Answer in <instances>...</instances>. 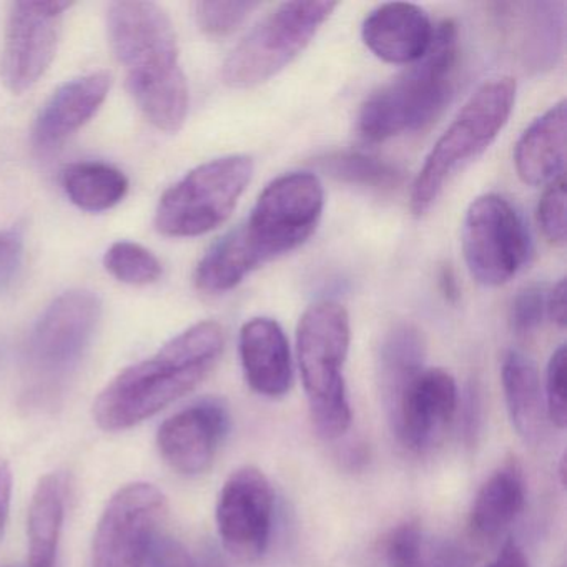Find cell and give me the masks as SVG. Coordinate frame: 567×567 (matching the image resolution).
<instances>
[{
  "label": "cell",
  "instance_id": "1",
  "mask_svg": "<svg viewBox=\"0 0 567 567\" xmlns=\"http://www.w3.org/2000/svg\"><path fill=\"white\" fill-rule=\"evenodd\" d=\"M107 35L145 118L167 134L181 131L187 121L188 85L167 12L154 2H114L107 12Z\"/></svg>",
  "mask_w": 567,
  "mask_h": 567
},
{
  "label": "cell",
  "instance_id": "2",
  "mask_svg": "<svg viewBox=\"0 0 567 567\" xmlns=\"http://www.w3.org/2000/svg\"><path fill=\"white\" fill-rule=\"evenodd\" d=\"M225 331L200 321L182 331L147 360L132 364L94 403V420L107 433L131 430L194 391L224 354Z\"/></svg>",
  "mask_w": 567,
  "mask_h": 567
},
{
  "label": "cell",
  "instance_id": "3",
  "mask_svg": "<svg viewBox=\"0 0 567 567\" xmlns=\"http://www.w3.org/2000/svg\"><path fill=\"white\" fill-rule=\"evenodd\" d=\"M457 64V25L441 22L426 55L363 102L358 134L368 142H384L430 125L451 101Z\"/></svg>",
  "mask_w": 567,
  "mask_h": 567
},
{
  "label": "cell",
  "instance_id": "4",
  "mask_svg": "<svg viewBox=\"0 0 567 567\" xmlns=\"http://www.w3.org/2000/svg\"><path fill=\"white\" fill-rule=\"evenodd\" d=\"M350 315L337 301H318L300 318L298 367L311 421L324 441L340 440L351 426L343 368L350 351Z\"/></svg>",
  "mask_w": 567,
  "mask_h": 567
},
{
  "label": "cell",
  "instance_id": "5",
  "mask_svg": "<svg viewBox=\"0 0 567 567\" xmlns=\"http://www.w3.org/2000/svg\"><path fill=\"white\" fill-rule=\"evenodd\" d=\"M516 91L514 79L494 78L471 95L414 178L410 207L416 217L426 215L453 177L496 141L513 114Z\"/></svg>",
  "mask_w": 567,
  "mask_h": 567
},
{
  "label": "cell",
  "instance_id": "6",
  "mask_svg": "<svg viewBox=\"0 0 567 567\" xmlns=\"http://www.w3.org/2000/svg\"><path fill=\"white\" fill-rule=\"evenodd\" d=\"M102 320V301L87 290L59 295L29 334L24 353L29 393L51 396L81 367Z\"/></svg>",
  "mask_w": 567,
  "mask_h": 567
},
{
  "label": "cell",
  "instance_id": "7",
  "mask_svg": "<svg viewBox=\"0 0 567 567\" xmlns=\"http://www.w3.org/2000/svg\"><path fill=\"white\" fill-rule=\"evenodd\" d=\"M248 155H227L198 165L161 197L154 225L171 238L210 234L234 214L254 177Z\"/></svg>",
  "mask_w": 567,
  "mask_h": 567
},
{
  "label": "cell",
  "instance_id": "8",
  "mask_svg": "<svg viewBox=\"0 0 567 567\" xmlns=\"http://www.w3.org/2000/svg\"><path fill=\"white\" fill-rule=\"evenodd\" d=\"M337 8V2H284L275 8L224 62L225 85L254 89L280 74L308 48Z\"/></svg>",
  "mask_w": 567,
  "mask_h": 567
},
{
  "label": "cell",
  "instance_id": "9",
  "mask_svg": "<svg viewBox=\"0 0 567 567\" xmlns=\"http://www.w3.org/2000/svg\"><path fill=\"white\" fill-rule=\"evenodd\" d=\"M324 208L323 184L311 172H291L265 187L241 224L260 265L297 250L317 230Z\"/></svg>",
  "mask_w": 567,
  "mask_h": 567
},
{
  "label": "cell",
  "instance_id": "10",
  "mask_svg": "<svg viewBox=\"0 0 567 567\" xmlns=\"http://www.w3.org/2000/svg\"><path fill=\"white\" fill-rule=\"evenodd\" d=\"M461 244L471 277L483 287H501L513 280L533 248L524 218L497 194L483 195L470 205Z\"/></svg>",
  "mask_w": 567,
  "mask_h": 567
},
{
  "label": "cell",
  "instance_id": "11",
  "mask_svg": "<svg viewBox=\"0 0 567 567\" xmlns=\"http://www.w3.org/2000/svg\"><path fill=\"white\" fill-rule=\"evenodd\" d=\"M72 2H14L9 9L0 79L12 94H24L38 84L58 54L62 21Z\"/></svg>",
  "mask_w": 567,
  "mask_h": 567
},
{
  "label": "cell",
  "instance_id": "12",
  "mask_svg": "<svg viewBox=\"0 0 567 567\" xmlns=\"http://www.w3.org/2000/svg\"><path fill=\"white\" fill-rule=\"evenodd\" d=\"M167 499L154 484L132 483L109 501L94 536V567H145L148 540L162 527Z\"/></svg>",
  "mask_w": 567,
  "mask_h": 567
},
{
  "label": "cell",
  "instance_id": "13",
  "mask_svg": "<svg viewBox=\"0 0 567 567\" xmlns=\"http://www.w3.org/2000/svg\"><path fill=\"white\" fill-rule=\"evenodd\" d=\"M275 496L264 471L241 466L228 476L217 501L218 536L244 563L260 559L270 543Z\"/></svg>",
  "mask_w": 567,
  "mask_h": 567
},
{
  "label": "cell",
  "instance_id": "14",
  "mask_svg": "<svg viewBox=\"0 0 567 567\" xmlns=\"http://www.w3.org/2000/svg\"><path fill=\"white\" fill-rule=\"evenodd\" d=\"M230 430V413L220 400L207 398L162 423L157 446L165 463L182 476H200L214 464Z\"/></svg>",
  "mask_w": 567,
  "mask_h": 567
},
{
  "label": "cell",
  "instance_id": "15",
  "mask_svg": "<svg viewBox=\"0 0 567 567\" xmlns=\"http://www.w3.org/2000/svg\"><path fill=\"white\" fill-rule=\"evenodd\" d=\"M460 408L456 381L441 368L423 370L401 394L391 426L411 451L430 450L446 433Z\"/></svg>",
  "mask_w": 567,
  "mask_h": 567
},
{
  "label": "cell",
  "instance_id": "16",
  "mask_svg": "<svg viewBox=\"0 0 567 567\" xmlns=\"http://www.w3.org/2000/svg\"><path fill=\"white\" fill-rule=\"evenodd\" d=\"M112 87L109 72H92L72 79L42 105L32 127V144L41 152L58 151L81 131L107 101Z\"/></svg>",
  "mask_w": 567,
  "mask_h": 567
},
{
  "label": "cell",
  "instance_id": "17",
  "mask_svg": "<svg viewBox=\"0 0 567 567\" xmlns=\"http://www.w3.org/2000/svg\"><path fill=\"white\" fill-rule=\"evenodd\" d=\"M434 29L430 16L420 6L390 2L367 16L361 38L380 61L411 65L430 51Z\"/></svg>",
  "mask_w": 567,
  "mask_h": 567
},
{
  "label": "cell",
  "instance_id": "18",
  "mask_svg": "<svg viewBox=\"0 0 567 567\" xmlns=\"http://www.w3.org/2000/svg\"><path fill=\"white\" fill-rule=\"evenodd\" d=\"M245 380L265 398L285 396L293 384V361L284 328L271 318H251L238 338Z\"/></svg>",
  "mask_w": 567,
  "mask_h": 567
},
{
  "label": "cell",
  "instance_id": "19",
  "mask_svg": "<svg viewBox=\"0 0 567 567\" xmlns=\"http://www.w3.org/2000/svg\"><path fill=\"white\" fill-rule=\"evenodd\" d=\"M566 102L553 105L520 135L514 167L520 181L543 187L563 177L566 164Z\"/></svg>",
  "mask_w": 567,
  "mask_h": 567
},
{
  "label": "cell",
  "instance_id": "20",
  "mask_svg": "<svg viewBox=\"0 0 567 567\" xmlns=\"http://www.w3.org/2000/svg\"><path fill=\"white\" fill-rule=\"evenodd\" d=\"M526 483L516 461L497 467L480 487L470 511V530L481 540L496 539L523 513Z\"/></svg>",
  "mask_w": 567,
  "mask_h": 567
},
{
  "label": "cell",
  "instance_id": "21",
  "mask_svg": "<svg viewBox=\"0 0 567 567\" xmlns=\"http://www.w3.org/2000/svg\"><path fill=\"white\" fill-rule=\"evenodd\" d=\"M507 414L517 436L526 444L539 443L546 423V404L536 363L520 351H509L501 367Z\"/></svg>",
  "mask_w": 567,
  "mask_h": 567
},
{
  "label": "cell",
  "instance_id": "22",
  "mask_svg": "<svg viewBox=\"0 0 567 567\" xmlns=\"http://www.w3.org/2000/svg\"><path fill=\"white\" fill-rule=\"evenodd\" d=\"M65 503L68 477L62 473L41 477L29 506V567H55L65 519Z\"/></svg>",
  "mask_w": 567,
  "mask_h": 567
},
{
  "label": "cell",
  "instance_id": "23",
  "mask_svg": "<svg viewBox=\"0 0 567 567\" xmlns=\"http://www.w3.org/2000/svg\"><path fill=\"white\" fill-rule=\"evenodd\" d=\"M424 354L426 344L423 334L413 324H396L384 337L380 348L378 371L381 394L390 420L408 384L424 370Z\"/></svg>",
  "mask_w": 567,
  "mask_h": 567
},
{
  "label": "cell",
  "instance_id": "24",
  "mask_svg": "<svg viewBox=\"0 0 567 567\" xmlns=\"http://www.w3.org/2000/svg\"><path fill=\"white\" fill-rule=\"evenodd\" d=\"M261 267L240 225L215 241L195 270V287L208 295L227 293Z\"/></svg>",
  "mask_w": 567,
  "mask_h": 567
},
{
  "label": "cell",
  "instance_id": "25",
  "mask_svg": "<svg viewBox=\"0 0 567 567\" xmlns=\"http://www.w3.org/2000/svg\"><path fill=\"white\" fill-rule=\"evenodd\" d=\"M62 188L69 200L81 210L107 212L117 207L128 192L124 172L104 162H75L61 175Z\"/></svg>",
  "mask_w": 567,
  "mask_h": 567
},
{
  "label": "cell",
  "instance_id": "26",
  "mask_svg": "<svg viewBox=\"0 0 567 567\" xmlns=\"http://www.w3.org/2000/svg\"><path fill=\"white\" fill-rule=\"evenodd\" d=\"M315 165L334 181L374 190L396 188L403 178L394 165L361 152H331L317 158Z\"/></svg>",
  "mask_w": 567,
  "mask_h": 567
},
{
  "label": "cell",
  "instance_id": "27",
  "mask_svg": "<svg viewBox=\"0 0 567 567\" xmlns=\"http://www.w3.org/2000/svg\"><path fill=\"white\" fill-rule=\"evenodd\" d=\"M104 267L115 280L132 287H147L161 280L164 268L148 248L121 240L105 251Z\"/></svg>",
  "mask_w": 567,
  "mask_h": 567
},
{
  "label": "cell",
  "instance_id": "28",
  "mask_svg": "<svg viewBox=\"0 0 567 567\" xmlns=\"http://www.w3.org/2000/svg\"><path fill=\"white\" fill-rule=\"evenodd\" d=\"M258 8V2H197L195 22L207 38L224 39L234 34Z\"/></svg>",
  "mask_w": 567,
  "mask_h": 567
},
{
  "label": "cell",
  "instance_id": "29",
  "mask_svg": "<svg viewBox=\"0 0 567 567\" xmlns=\"http://www.w3.org/2000/svg\"><path fill=\"white\" fill-rule=\"evenodd\" d=\"M567 354L566 347L560 344L546 370V384H544V404L550 423L563 431L567 424Z\"/></svg>",
  "mask_w": 567,
  "mask_h": 567
},
{
  "label": "cell",
  "instance_id": "30",
  "mask_svg": "<svg viewBox=\"0 0 567 567\" xmlns=\"http://www.w3.org/2000/svg\"><path fill=\"white\" fill-rule=\"evenodd\" d=\"M537 221L544 237L554 245L566 244V182L563 177L547 185L537 205Z\"/></svg>",
  "mask_w": 567,
  "mask_h": 567
},
{
  "label": "cell",
  "instance_id": "31",
  "mask_svg": "<svg viewBox=\"0 0 567 567\" xmlns=\"http://www.w3.org/2000/svg\"><path fill=\"white\" fill-rule=\"evenodd\" d=\"M388 567H427L424 539L417 524L403 523L391 530L386 540Z\"/></svg>",
  "mask_w": 567,
  "mask_h": 567
},
{
  "label": "cell",
  "instance_id": "32",
  "mask_svg": "<svg viewBox=\"0 0 567 567\" xmlns=\"http://www.w3.org/2000/svg\"><path fill=\"white\" fill-rule=\"evenodd\" d=\"M546 288L540 285H529L517 291L509 310L514 333L529 334L540 327L546 317Z\"/></svg>",
  "mask_w": 567,
  "mask_h": 567
},
{
  "label": "cell",
  "instance_id": "33",
  "mask_svg": "<svg viewBox=\"0 0 567 567\" xmlns=\"http://www.w3.org/2000/svg\"><path fill=\"white\" fill-rule=\"evenodd\" d=\"M145 566L197 567V563L181 540L175 539L172 534L165 533L162 527H158L148 540Z\"/></svg>",
  "mask_w": 567,
  "mask_h": 567
},
{
  "label": "cell",
  "instance_id": "34",
  "mask_svg": "<svg viewBox=\"0 0 567 567\" xmlns=\"http://www.w3.org/2000/svg\"><path fill=\"white\" fill-rule=\"evenodd\" d=\"M24 265V235L21 228L0 231V295L9 293Z\"/></svg>",
  "mask_w": 567,
  "mask_h": 567
},
{
  "label": "cell",
  "instance_id": "35",
  "mask_svg": "<svg viewBox=\"0 0 567 567\" xmlns=\"http://www.w3.org/2000/svg\"><path fill=\"white\" fill-rule=\"evenodd\" d=\"M427 567H474L473 554L453 539H436L424 544Z\"/></svg>",
  "mask_w": 567,
  "mask_h": 567
},
{
  "label": "cell",
  "instance_id": "36",
  "mask_svg": "<svg viewBox=\"0 0 567 567\" xmlns=\"http://www.w3.org/2000/svg\"><path fill=\"white\" fill-rule=\"evenodd\" d=\"M461 404H463V410H461L460 427L463 430L464 440L471 444L476 437L481 424V398L476 388L467 390Z\"/></svg>",
  "mask_w": 567,
  "mask_h": 567
},
{
  "label": "cell",
  "instance_id": "37",
  "mask_svg": "<svg viewBox=\"0 0 567 567\" xmlns=\"http://www.w3.org/2000/svg\"><path fill=\"white\" fill-rule=\"evenodd\" d=\"M546 315L557 327H566V280L564 278L547 291Z\"/></svg>",
  "mask_w": 567,
  "mask_h": 567
},
{
  "label": "cell",
  "instance_id": "38",
  "mask_svg": "<svg viewBox=\"0 0 567 567\" xmlns=\"http://www.w3.org/2000/svg\"><path fill=\"white\" fill-rule=\"evenodd\" d=\"M486 567H529V560L516 540H506L497 556Z\"/></svg>",
  "mask_w": 567,
  "mask_h": 567
},
{
  "label": "cell",
  "instance_id": "39",
  "mask_svg": "<svg viewBox=\"0 0 567 567\" xmlns=\"http://www.w3.org/2000/svg\"><path fill=\"white\" fill-rule=\"evenodd\" d=\"M12 471L6 461H0V537L4 534L11 509Z\"/></svg>",
  "mask_w": 567,
  "mask_h": 567
},
{
  "label": "cell",
  "instance_id": "40",
  "mask_svg": "<svg viewBox=\"0 0 567 567\" xmlns=\"http://www.w3.org/2000/svg\"><path fill=\"white\" fill-rule=\"evenodd\" d=\"M441 291H443L446 300L456 301L460 293H457L456 278H454L451 268H443L440 277Z\"/></svg>",
  "mask_w": 567,
  "mask_h": 567
},
{
  "label": "cell",
  "instance_id": "41",
  "mask_svg": "<svg viewBox=\"0 0 567 567\" xmlns=\"http://www.w3.org/2000/svg\"><path fill=\"white\" fill-rule=\"evenodd\" d=\"M202 567H224V564H221L220 559H218L217 556H214V554H208V556L205 557Z\"/></svg>",
  "mask_w": 567,
  "mask_h": 567
}]
</instances>
